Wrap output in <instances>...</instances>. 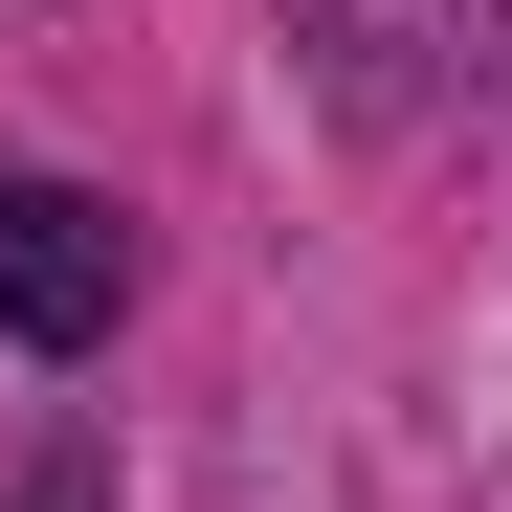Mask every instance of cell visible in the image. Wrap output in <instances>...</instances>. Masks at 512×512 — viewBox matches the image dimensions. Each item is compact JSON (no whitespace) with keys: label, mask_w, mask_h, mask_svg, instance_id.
I'll return each instance as SVG.
<instances>
[{"label":"cell","mask_w":512,"mask_h":512,"mask_svg":"<svg viewBox=\"0 0 512 512\" xmlns=\"http://www.w3.org/2000/svg\"><path fill=\"white\" fill-rule=\"evenodd\" d=\"M290 45L334 67V112H379V134L512 112V0H290Z\"/></svg>","instance_id":"6da1fadb"},{"label":"cell","mask_w":512,"mask_h":512,"mask_svg":"<svg viewBox=\"0 0 512 512\" xmlns=\"http://www.w3.org/2000/svg\"><path fill=\"white\" fill-rule=\"evenodd\" d=\"M112 290H134V245H112L90 179H0V334H23V357H90Z\"/></svg>","instance_id":"7a4b0ae2"},{"label":"cell","mask_w":512,"mask_h":512,"mask_svg":"<svg viewBox=\"0 0 512 512\" xmlns=\"http://www.w3.org/2000/svg\"><path fill=\"white\" fill-rule=\"evenodd\" d=\"M0 512H112V446H90V423H45V446H0Z\"/></svg>","instance_id":"3957f363"}]
</instances>
